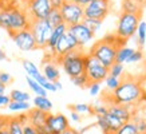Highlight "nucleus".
I'll return each instance as SVG.
<instances>
[{"label":"nucleus","mask_w":146,"mask_h":134,"mask_svg":"<svg viewBox=\"0 0 146 134\" xmlns=\"http://www.w3.org/2000/svg\"><path fill=\"white\" fill-rule=\"evenodd\" d=\"M30 26H31V19L23 5L11 0L4 8H1L0 27L4 28L8 32V35L22 30H28Z\"/></svg>","instance_id":"obj_1"},{"label":"nucleus","mask_w":146,"mask_h":134,"mask_svg":"<svg viewBox=\"0 0 146 134\" xmlns=\"http://www.w3.org/2000/svg\"><path fill=\"white\" fill-rule=\"evenodd\" d=\"M126 46V40L119 39L115 34H107L105 38L95 42L89 51V55L99 60L105 67L110 68L115 62V54L119 47Z\"/></svg>","instance_id":"obj_2"},{"label":"nucleus","mask_w":146,"mask_h":134,"mask_svg":"<svg viewBox=\"0 0 146 134\" xmlns=\"http://www.w3.org/2000/svg\"><path fill=\"white\" fill-rule=\"evenodd\" d=\"M143 89L142 85L133 76H125L121 79V83L117 89L110 93V97L105 99L110 101V105H139V98H141Z\"/></svg>","instance_id":"obj_3"},{"label":"nucleus","mask_w":146,"mask_h":134,"mask_svg":"<svg viewBox=\"0 0 146 134\" xmlns=\"http://www.w3.org/2000/svg\"><path fill=\"white\" fill-rule=\"evenodd\" d=\"M84 55L86 54L83 52V48H78L66 54L64 56L56 60L60 63L67 75L70 78H74L84 72Z\"/></svg>","instance_id":"obj_4"},{"label":"nucleus","mask_w":146,"mask_h":134,"mask_svg":"<svg viewBox=\"0 0 146 134\" xmlns=\"http://www.w3.org/2000/svg\"><path fill=\"white\" fill-rule=\"evenodd\" d=\"M139 22H141V15L121 12L119 18H118L117 30L114 32L115 36H118L122 40L130 39L131 36H134V34L137 31V27Z\"/></svg>","instance_id":"obj_5"},{"label":"nucleus","mask_w":146,"mask_h":134,"mask_svg":"<svg viewBox=\"0 0 146 134\" xmlns=\"http://www.w3.org/2000/svg\"><path fill=\"white\" fill-rule=\"evenodd\" d=\"M84 74L89 78L90 82L101 83L102 80H105L106 76L109 75V68L103 66L94 56L86 54L84 55Z\"/></svg>","instance_id":"obj_6"},{"label":"nucleus","mask_w":146,"mask_h":134,"mask_svg":"<svg viewBox=\"0 0 146 134\" xmlns=\"http://www.w3.org/2000/svg\"><path fill=\"white\" fill-rule=\"evenodd\" d=\"M30 30H31L32 35H34V39H35L36 50H46L51 31H52V27L50 26L47 20L44 19V20H34V22H31Z\"/></svg>","instance_id":"obj_7"},{"label":"nucleus","mask_w":146,"mask_h":134,"mask_svg":"<svg viewBox=\"0 0 146 134\" xmlns=\"http://www.w3.org/2000/svg\"><path fill=\"white\" fill-rule=\"evenodd\" d=\"M59 11H60V15H62L63 23L67 27L82 23V20L84 19L83 7H80L75 3H71V1H67V0L62 4Z\"/></svg>","instance_id":"obj_8"},{"label":"nucleus","mask_w":146,"mask_h":134,"mask_svg":"<svg viewBox=\"0 0 146 134\" xmlns=\"http://www.w3.org/2000/svg\"><path fill=\"white\" fill-rule=\"evenodd\" d=\"M24 8L31 22H34V20H44L48 16L50 11L52 9V5L50 0H30L24 5Z\"/></svg>","instance_id":"obj_9"},{"label":"nucleus","mask_w":146,"mask_h":134,"mask_svg":"<svg viewBox=\"0 0 146 134\" xmlns=\"http://www.w3.org/2000/svg\"><path fill=\"white\" fill-rule=\"evenodd\" d=\"M110 11V0H93L83 7L84 18L97 19L103 22Z\"/></svg>","instance_id":"obj_10"},{"label":"nucleus","mask_w":146,"mask_h":134,"mask_svg":"<svg viewBox=\"0 0 146 134\" xmlns=\"http://www.w3.org/2000/svg\"><path fill=\"white\" fill-rule=\"evenodd\" d=\"M78 48H79V46L76 43V40L74 39V36L66 31L60 36V39L58 40L56 46H55V48H54L52 59L56 60V59L64 56L66 54L71 52V51H74V50H78Z\"/></svg>","instance_id":"obj_11"},{"label":"nucleus","mask_w":146,"mask_h":134,"mask_svg":"<svg viewBox=\"0 0 146 134\" xmlns=\"http://www.w3.org/2000/svg\"><path fill=\"white\" fill-rule=\"evenodd\" d=\"M67 32L74 36V39L76 40L79 48H83L86 44H89L90 42L94 39V36H95V34L90 28L84 26L83 23H78V24L67 27Z\"/></svg>","instance_id":"obj_12"},{"label":"nucleus","mask_w":146,"mask_h":134,"mask_svg":"<svg viewBox=\"0 0 146 134\" xmlns=\"http://www.w3.org/2000/svg\"><path fill=\"white\" fill-rule=\"evenodd\" d=\"M11 38H12L13 43L16 44L19 50L22 51H32V50H36V43L35 39H34V35H32L31 30H22V31L13 32L11 34Z\"/></svg>","instance_id":"obj_13"},{"label":"nucleus","mask_w":146,"mask_h":134,"mask_svg":"<svg viewBox=\"0 0 146 134\" xmlns=\"http://www.w3.org/2000/svg\"><path fill=\"white\" fill-rule=\"evenodd\" d=\"M44 125L48 127L51 134H58L63 131V130L68 129L70 127V122H68V118L62 113H58V114L48 113Z\"/></svg>","instance_id":"obj_14"},{"label":"nucleus","mask_w":146,"mask_h":134,"mask_svg":"<svg viewBox=\"0 0 146 134\" xmlns=\"http://www.w3.org/2000/svg\"><path fill=\"white\" fill-rule=\"evenodd\" d=\"M107 113L117 117L118 119H121L125 123V122L131 121L133 114L135 111H134L133 105H114V103H111V105L107 106Z\"/></svg>","instance_id":"obj_15"},{"label":"nucleus","mask_w":146,"mask_h":134,"mask_svg":"<svg viewBox=\"0 0 146 134\" xmlns=\"http://www.w3.org/2000/svg\"><path fill=\"white\" fill-rule=\"evenodd\" d=\"M66 31H67V26L64 24V23H62L60 26L54 27L52 28L51 35H50V39H48V43H47V47H46V50L50 52L48 56L51 59H52V51H54V48H55V46H56L58 40L60 39V36H62Z\"/></svg>","instance_id":"obj_16"},{"label":"nucleus","mask_w":146,"mask_h":134,"mask_svg":"<svg viewBox=\"0 0 146 134\" xmlns=\"http://www.w3.org/2000/svg\"><path fill=\"white\" fill-rule=\"evenodd\" d=\"M47 114H48V113L38 110V109H35V107H31V109L27 111V121H28V123L32 125L34 127H39V126H42V125H44L46 123Z\"/></svg>","instance_id":"obj_17"},{"label":"nucleus","mask_w":146,"mask_h":134,"mask_svg":"<svg viewBox=\"0 0 146 134\" xmlns=\"http://www.w3.org/2000/svg\"><path fill=\"white\" fill-rule=\"evenodd\" d=\"M43 76H44L46 79L48 80V82H56V80H59V78H60V74H59V68H58V66L55 64L54 62H51V60H44L43 62Z\"/></svg>","instance_id":"obj_18"},{"label":"nucleus","mask_w":146,"mask_h":134,"mask_svg":"<svg viewBox=\"0 0 146 134\" xmlns=\"http://www.w3.org/2000/svg\"><path fill=\"white\" fill-rule=\"evenodd\" d=\"M34 107L44 113H51V110H52V102L47 97L36 95L35 98H34Z\"/></svg>","instance_id":"obj_19"},{"label":"nucleus","mask_w":146,"mask_h":134,"mask_svg":"<svg viewBox=\"0 0 146 134\" xmlns=\"http://www.w3.org/2000/svg\"><path fill=\"white\" fill-rule=\"evenodd\" d=\"M134 48L131 47H127V46H123V47H119L117 50V54H115V62L114 63H125L127 62V59L130 58V55L133 54Z\"/></svg>","instance_id":"obj_20"},{"label":"nucleus","mask_w":146,"mask_h":134,"mask_svg":"<svg viewBox=\"0 0 146 134\" xmlns=\"http://www.w3.org/2000/svg\"><path fill=\"white\" fill-rule=\"evenodd\" d=\"M22 64H23V68H24L26 72H27V76H30V78H32V79H36V78L42 74L35 63L31 62V60H28V59H23Z\"/></svg>","instance_id":"obj_21"},{"label":"nucleus","mask_w":146,"mask_h":134,"mask_svg":"<svg viewBox=\"0 0 146 134\" xmlns=\"http://www.w3.org/2000/svg\"><path fill=\"white\" fill-rule=\"evenodd\" d=\"M122 12L126 13H135V15H141L142 13V7L138 5L133 0H122Z\"/></svg>","instance_id":"obj_22"},{"label":"nucleus","mask_w":146,"mask_h":134,"mask_svg":"<svg viewBox=\"0 0 146 134\" xmlns=\"http://www.w3.org/2000/svg\"><path fill=\"white\" fill-rule=\"evenodd\" d=\"M46 20H47V23H48L50 26L52 27H58L60 26L63 23V19H62V15H60V11H59V8H52L51 11H50L48 16L46 18Z\"/></svg>","instance_id":"obj_23"},{"label":"nucleus","mask_w":146,"mask_h":134,"mask_svg":"<svg viewBox=\"0 0 146 134\" xmlns=\"http://www.w3.org/2000/svg\"><path fill=\"white\" fill-rule=\"evenodd\" d=\"M7 109L12 113H23V111H28L31 109V105H30V102H15V101H11L8 103Z\"/></svg>","instance_id":"obj_24"},{"label":"nucleus","mask_w":146,"mask_h":134,"mask_svg":"<svg viewBox=\"0 0 146 134\" xmlns=\"http://www.w3.org/2000/svg\"><path fill=\"white\" fill-rule=\"evenodd\" d=\"M7 127H8L9 134H23V125L18 119V117H9Z\"/></svg>","instance_id":"obj_25"},{"label":"nucleus","mask_w":146,"mask_h":134,"mask_svg":"<svg viewBox=\"0 0 146 134\" xmlns=\"http://www.w3.org/2000/svg\"><path fill=\"white\" fill-rule=\"evenodd\" d=\"M9 98H11V101H15V102H30L31 95L26 91H22V90H12L9 93Z\"/></svg>","instance_id":"obj_26"},{"label":"nucleus","mask_w":146,"mask_h":134,"mask_svg":"<svg viewBox=\"0 0 146 134\" xmlns=\"http://www.w3.org/2000/svg\"><path fill=\"white\" fill-rule=\"evenodd\" d=\"M26 80H27L28 87L32 90V93L35 94V95H40V97H46V95H47V91H46V90L43 89L36 80H34L32 78H30V76H27Z\"/></svg>","instance_id":"obj_27"},{"label":"nucleus","mask_w":146,"mask_h":134,"mask_svg":"<svg viewBox=\"0 0 146 134\" xmlns=\"http://www.w3.org/2000/svg\"><path fill=\"white\" fill-rule=\"evenodd\" d=\"M125 72H126L125 64H122V63H113L111 67L109 68V75L115 76V78H118V79H121L122 76H125Z\"/></svg>","instance_id":"obj_28"},{"label":"nucleus","mask_w":146,"mask_h":134,"mask_svg":"<svg viewBox=\"0 0 146 134\" xmlns=\"http://www.w3.org/2000/svg\"><path fill=\"white\" fill-rule=\"evenodd\" d=\"M135 126H137V130H138V134H145L146 133V119L143 118V115H139L137 113L133 114V118H131Z\"/></svg>","instance_id":"obj_29"},{"label":"nucleus","mask_w":146,"mask_h":134,"mask_svg":"<svg viewBox=\"0 0 146 134\" xmlns=\"http://www.w3.org/2000/svg\"><path fill=\"white\" fill-rule=\"evenodd\" d=\"M82 23H83L87 28H90L94 34H97V32L101 30L102 24H103V22H101V20H97V19H90V18H84L83 20H82Z\"/></svg>","instance_id":"obj_30"},{"label":"nucleus","mask_w":146,"mask_h":134,"mask_svg":"<svg viewBox=\"0 0 146 134\" xmlns=\"http://www.w3.org/2000/svg\"><path fill=\"white\" fill-rule=\"evenodd\" d=\"M137 38H138V44L143 47L145 44V36H146V20H141L138 23V27H137Z\"/></svg>","instance_id":"obj_31"},{"label":"nucleus","mask_w":146,"mask_h":134,"mask_svg":"<svg viewBox=\"0 0 146 134\" xmlns=\"http://www.w3.org/2000/svg\"><path fill=\"white\" fill-rule=\"evenodd\" d=\"M71 82H72V85H75L76 87H80V89H86V87H89L90 85V80L89 78L86 76V74H80L78 76H74V78H70Z\"/></svg>","instance_id":"obj_32"},{"label":"nucleus","mask_w":146,"mask_h":134,"mask_svg":"<svg viewBox=\"0 0 146 134\" xmlns=\"http://www.w3.org/2000/svg\"><path fill=\"white\" fill-rule=\"evenodd\" d=\"M70 110L78 113V114H91V105H87V103H76V105H71L68 106Z\"/></svg>","instance_id":"obj_33"},{"label":"nucleus","mask_w":146,"mask_h":134,"mask_svg":"<svg viewBox=\"0 0 146 134\" xmlns=\"http://www.w3.org/2000/svg\"><path fill=\"white\" fill-rule=\"evenodd\" d=\"M91 114L93 115H105L107 114V106L103 105L102 102H95L94 105H91Z\"/></svg>","instance_id":"obj_34"},{"label":"nucleus","mask_w":146,"mask_h":134,"mask_svg":"<svg viewBox=\"0 0 146 134\" xmlns=\"http://www.w3.org/2000/svg\"><path fill=\"white\" fill-rule=\"evenodd\" d=\"M105 83H106V89L107 91H110V93H113L118 86H119L121 83V79H118V78H115V76H111V75H107L106 79H105Z\"/></svg>","instance_id":"obj_35"},{"label":"nucleus","mask_w":146,"mask_h":134,"mask_svg":"<svg viewBox=\"0 0 146 134\" xmlns=\"http://www.w3.org/2000/svg\"><path fill=\"white\" fill-rule=\"evenodd\" d=\"M142 59H143V52H142L141 50H134L133 54L130 55V58L127 59V62L129 64H131V63H138V62H141Z\"/></svg>","instance_id":"obj_36"},{"label":"nucleus","mask_w":146,"mask_h":134,"mask_svg":"<svg viewBox=\"0 0 146 134\" xmlns=\"http://www.w3.org/2000/svg\"><path fill=\"white\" fill-rule=\"evenodd\" d=\"M87 89H89V93L91 97H98L102 91L101 83H98V82H90V85Z\"/></svg>","instance_id":"obj_37"},{"label":"nucleus","mask_w":146,"mask_h":134,"mask_svg":"<svg viewBox=\"0 0 146 134\" xmlns=\"http://www.w3.org/2000/svg\"><path fill=\"white\" fill-rule=\"evenodd\" d=\"M12 80L13 78L11 76V74H8L5 71H0V82H1V85H4L7 87V85H9Z\"/></svg>","instance_id":"obj_38"},{"label":"nucleus","mask_w":146,"mask_h":134,"mask_svg":"<svg viewBox=\"0 0 146 134\" xmlns=\"http://www.w3.org/2000/svg\"><path fill=\"white\" fill-rule=\"evenodd\" d=\"M23 134H38V131H36V129L32 125L26 123L23 126Z\"/></svg>","instance_id":"obj_39"},{"label":"nucleus","mask_w":146,"mask_h":134,"mask_svg":"<svg viewBox=\"0 0 146 134\" xmlns=\"http://www.w3.org/2000/svg\"><path fill=\"white\" fill-rule=\"evenodd\" d=\"M9 102H11L9 95H5V94H1V95H0V107H1V109H3V107H7V106H8Z\"/></svg>","instance_id":"obj_40"},{"label":"nucleus","mask_w":146,"mask_h":134,"mask_svg":"<svg viewBox=\"0 0 146 134\" xmlns=\"http://www.w3.org/2000/svg\"><path fill=\"white\" fill-rule=\"evenodd\" d=\"M70 119L72 121V122H80L82 121V117H80V114H78V113H75V111H72L71 110V113H70Z\"/></svg>","instance_id":"obj_41"},{"label":"nucleus","mask_w":146,"mask_h":134,"mask_svg":"<svg viewBox=\"0 0 146 134\" xmlns=\"http://www.w3.org/2000/svg\"><path fill=\"white\" fill-rule=\"evenodd\" d=\"M8 119H9V117L0 115V129H3V127H7V126H8Z\"/></svg>","instance_id":"obj_42"},{"label":"nucleus","mask_w":146,"mask_h":134,"mask_svg":"<svg viewBox=\"0 0 146 134\" xmlns=\"http://www.w3.org/2000/svg\"><path fill=\"white\" fill-rule=\"evenodd\" d=\"M36 131H38V134H51V131L48 130V127L46 125H42L39 126V127H35Z\"/></svg>","instance_id":"obj_43"},{"label":"nucleus","mask_w":146,"mask_h":134,"mask_svg":"<svg viewBox=\"0 0 146 134\" xmlns=\"http://www.w3.org/2000/svg\"><path fill=\"white\" fill-rule=\"evenodd\" d=\"M67 1H71V3H75V4L80 5V7H86V5L89 4L90 1H93V0H67Z\"/></svg>","instance_id":"obj_44"},{"label":"nucleus","mask_w":146,"mask_h":134,"mask_svg":"<svg viewBox=\"0 0 146 134\" xmlns=\"http://www.w3.org/2000/svg\"><path fill=\"white\" fill-rule=\"evenodd\" d=\"M64 1H66V0H50V3H51V5H52V8H60Z\"/></svg>","instance_id":"obj_45"},{"label":"nucleus","mask_w":146,"mask_h":134,"mask_svg":"<svg viewBox=\"0 0 146 134\" xmlns=\"http://www.w3.org/2000/svg\"><path fill=\"white\" fill-rule=\"evenodd\" d=\"M76 133V130L74 129V127H68V129H66V130H63V131H60V133H58V134H75Z\"/></svg>","instance_id":"obj_46"},{"label":"nucleus","mask_w":146,"mask_h":134,"mask_svg":"<svg viewBox=\"0 0 146 134\" xmlns=\"http://www.w3.org/2000/svg\"><path fill=\"white\" fill-rule=\"evenodd\" d=\"M139 103H145V106H146V91H145V90H143L141 98H139Z\"/></svg>","instance_id":"obj_47"},{"label":"nucleus","mask_w":146,"mask_h":134,"mask_svg":"<svg viewBox=\"0 0 146 134\" xmlns=\"http://www.w3.org/2000/svg\"><path fill=\"white\" fill-rule=\"evenodd\" d=\"M54 86H55V89H56V91H58V90H62V89H63L62 83H60L59 80H56V82H54Z\"/></svg>","instance_id":"obj_48"},{"label":"nucleus","mask_w":146,"mask_h":134,"mask_svg":"<svg viewBox=\"0 0 146 134\" xmlns=\"http://www.w3.org/2000/svg\"><path fill=\"white\" fill-rule=\"evenodd\" d=\"M133 1H135L138 5H141L142 8H143V7L146 5V0H133Z\"/></svg>","instance_id":"obj_49"},{"label":"nucleus","mask_w":146,"mask_h":134,"mask_svg":"<svg viewBox=\"0 0 146 134\" xmlns=\"http://www.w3.org/2000/svg\"><path fill=\"white\" fill-rule=\"evenodd\" d=\"M9 1H11V0H0V8H4Z\"/></svg>","instance_id":"obj_50"},{"label":"nucleus","mask_w":146,"mask_h":134,"mask_svg":"<svg viewBox=\"0 0 146 134\" xmlns=\"http://www.w3.org/2000/svg\"><path fill=\"white\" fill-rule=\"evenodd\" d=\"M13 1H16L18 4H20V5H23V7H24V5H26L30 0H13Z\"/></svg>","instance_id":"obj_51"},{"label":"nucleus","mask_w":146,"mask_h":134,"mask_svg":"<svg viewBox=\"0 0 146 134\" xmlns=\"http://www.w3.org/2000/svg\"><path fill=\"white\" fill-rule=\"evenodd\" d=\"M7 59V55H5V52L3 51V50H0V62L1 60H5Z\"/></svg>","instance_id":"obj_52"},{"label":"nucleus","mask_w":146,"mask_h":134,"mask_svg":"<svg viewBox=\"0 0 146 134\" xmlns=\"http://www.w3.org/2000/svg\"><path fill=\"white\" fill-rule=\"evenodd\" d=\"M0 134H9L8 127H3V129H0Z\"/></svg>","instance_id":"obj_53"},{"label":"nucleus","mask_w":146,"mask_h":134,"mask_svg":"<svg viewBox=\"0 0 146 134\" xmlns=\"http://www.w3.org/2000/svg\"><path fill=\"white\" fill-rule=\"evenodd\" d=\"M4 91H5V86L1 85V82H0V95H1V94H4Z\"/></svg>","instance_id":"obj_54"},{"label":"nucleus","mask_w":146,"mask_h":134,"mask_svg":"<svg viewBox=\"0 0 146 134\" xmlns=\"http://www.w3.org/2000/svg\"><path fill=\"white\" fill-rule=\"evenodd\" d=\"M142 115H143V118L146 119V106L143 107V113H142Z\"/></svg>","instance_id":"obj_55"},{"label":"nucleus","mask_w":146,"mask_h":134,"mask_svg":"<svg viewBox=\"0 0 146 134\" xmlns=\"http://www.w3.org/2000/svg\"><path fill=\"white\" fill-rule=\"evenodd\" d=\"M75 134H86V133H82L80 130H76V133H75Z\"/></svg>","instance_id":"obj_56"},{"label":"nucleus","mask_w":146,"mask_h":134,"mask_svg":"<svg viewBox=\"0 0 146 134\" xmlns=\"http://www.w3.org/2000/svg\"><path fill=\"white\" fill-rule=\"evenodd\" d=\"M143 47L146 48V36H145V44H143Z\"/></svg>","instance_id":"obj_57"},{"label":"nucleus","mask_w":146,"mask_h":134,"mask_svg":"<svg viewBox=\"0 0 146 134\" xmlns=\"http://www.w3.org/2000/svg\"><path fill=\"white\" fill-rule=\"evenodd\" d=\"M0 16H1V8H0Z\"/></svg>","instance_id":"obj_58"},{"label":"nucleus","mask_w":146,"mask_h":134,"mask_svg":"<svg viewBox=\"0 0 146 134\" xmlns=\"http://www.w3.org/2000/svg\"><path fill=\"white\" fill-rule=\"evenodd\" d=\"M145 134H146V133H145Z\"/></svg>","instance_id":"obj_59"}]
</instances>
